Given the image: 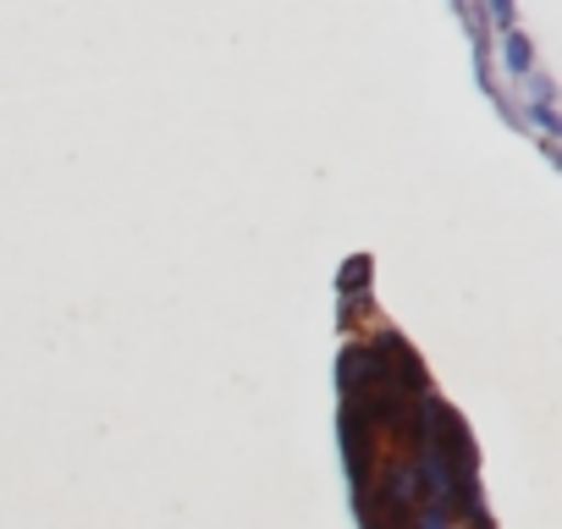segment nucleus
<instances>
[{
	"label": "nucleus",
	"instance_id": "nucleus-2",
	"mask_svg": "<svg viewBox=\"0 0 562 529\" xmlns=\"http://www.w3.org/2000/svg\"><path fill=\"white\" fill-rule=\"evenodd\" d=\"M458 518H447V513H436V507H419V513H408L403 518V529H452Z\"/></svg>",
	"mask_w": 562,
	"mask_h": 529
},
{
	"label": "nucleus",
	"instance_id": "nucleus-3",
	"mask_svg": "<svg viewBox=\"0 0 562 529\" xmlns=\"http://www.w3.org/2000/svg\"><path fill=\"white\" fill-rule=\"evenodd\" d=\"M491 18H496V23L513 34V0H491Z\"/></svg>",
	"mask_w": 562,
	"mask_h": 529
},
{
	"label": "nucleus",
	"instance_id": "nucleus-1",
	"mask_svg": "<svg viewBox=\"0 0 562 529\" xmlns=\"http://www.w3.org/2000/svg\"><path fill=\"white\" fill-rule=\"evenodd\" d=\"M502 56H507V67H513V72H529V67H535V50H529V40H524L518 29L507 34V50H502Z\"/></svg>",
	"mask_w": 562,
	"mask_h": 529
}]
</instances>
